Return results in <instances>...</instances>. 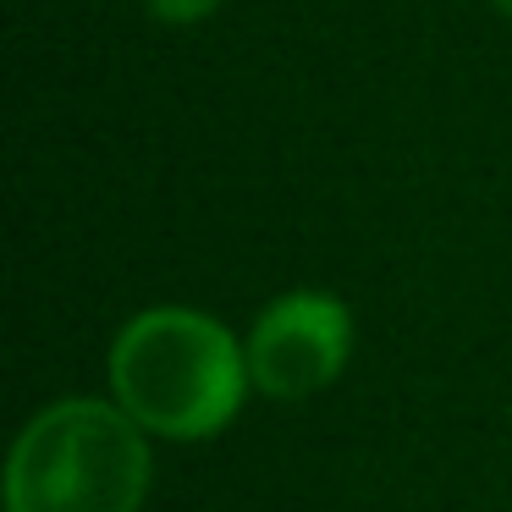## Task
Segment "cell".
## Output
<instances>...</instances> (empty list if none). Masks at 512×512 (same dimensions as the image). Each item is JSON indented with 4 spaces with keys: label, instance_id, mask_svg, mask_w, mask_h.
Segmentation results:
<instances>
[{
    "label": "cell",
    "instance_id": "5",
    "mask_svg": "<svg viewBox=\"0 0 512 512\" xmlns=\"http://www.w3.org/2000/svg\"><path fill=\"white\" fill-rule=\"evenodd\" d=\"M496 6H501V12H507V17H512V0H496Z\"/></svg>",
    "mask_w": 512,
    "mask_h": 512
},
{
    "label": "cell",
    "instance_id": "2",
    "mask_svg": "<svg viewBox=\"0 0 512 512\" xmlns=\"http://www.w3.org/2000/svg\"><path fill=\"white\" fill-rule=\"evenodd\" d=\"M149 490L144 424L122 402H56L23 430L6 468L12 512H138Z\"/></svg>",
    "mask_w": 512,
    "mask_h": 512
},
{
    "label": "cell",
    "instance_id": "3",
    "mask_svg": "<svg viewBox=\"0 0 512 512\" xmlns=\"http://www.w3.org/2000/svg\"><path fill=\"white\" fill-rule=\"evenodd\" d=\"M347 347H353V320H347L342 298H331V292H287L259 314L243 353H248V375L265 397L298 402L342 375Z\"/></svg>",
    "mask_w": 512,
    "mask_h": 512
},
{
    "label": "cell",
    "instance_id": "1",
    "mask_svg": "<svg viewBox=\"0 0 512 512\" xmlns=\"http://www.w3.org/2000/svg\"><path fill=\"white\" fill-rule=\"evenodd\" d=\"M248 380V353L199 309H149L111 347L116 402L171 441L215 435L237 413Z\"/></svg>",
    "mask_w": 512,
    "mask_h": 512
},
{
    "label": "cell",
    "instance_id": "4",
    "mask_svg": "<svg viewBox=\"0 0 512 512\" xmlns=\"http://www.w3.org/2000/svg\"><path fill=\"white\" fill-rule=\"evenodd\" d=\"M215 6H221V0H149V12H155L160 23H199Z\"/></svg>",
    "mask_w": 512,
    "mask_h": 512
}]
</instances>
